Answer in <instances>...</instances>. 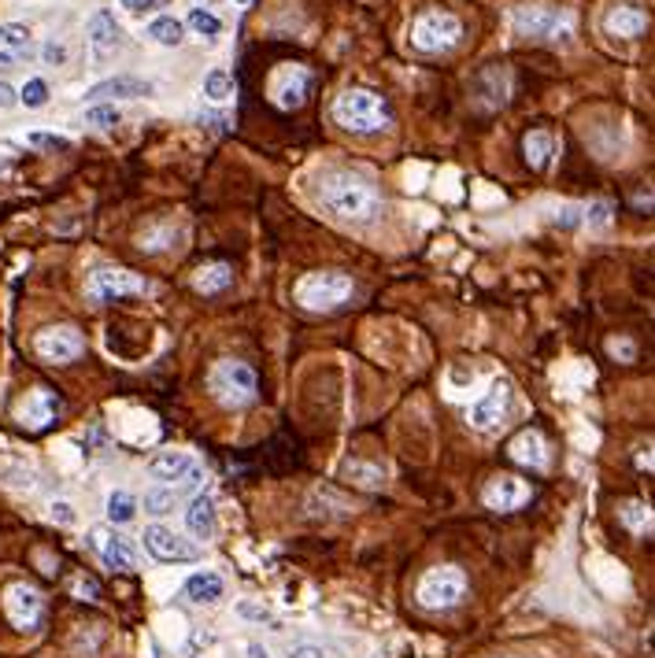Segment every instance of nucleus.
Listing matches in <instances>:
<instances>
[{
  "label": "nucleus",
  "instance_id": "423d86ee",
  "mask_svg": "<svg viewBox=\"0 0 655 658\" xmlns=\"http://www.w3.org/2000/svg\"><path fill=\"white\" fill-rule=\"evenodd\" d=\"M459 37H463V23L452 12H422L411 26V45L418 52H429V56L448 52L452 45H459Z\"/></svg>",
  "mask_w": 655,
  "mask_h": 658
},
{
  "label": "nucleus",
  "instance_id": "cd10ccee",
  "mask_svg": "<svg viewBox=\"0 0 655 658\" xmlns=\"http://www.w3.org/2000/svg\"><path fill=\"white\" fill-rule=\"evenodd\" d=\"M145 34H148V41H156V45H163V48H178L182 37H186V26H182L178 19H171V15H159V19L148 23Z\"/></svg>",
  "mask_w": 655,
  "mask_h": 658
},
{
  "label": "nucleus",
  "instance_id": "dca6fc26",
  "mask_svg": "<svg viewBox=\"0 0 655 658\" xmlns=\"http://www.w3.org/2000/svg\"><path fill=\"white\" fill-rule=\"evenodd\" d=\"M156 85L148 78H137V75H116V78H104L96 82L86 100L89 104H116V100H141V96H152Z\"/></svg>",
  "mask_w": 655,
  "mask_h": 658
},
{
  "label": "nucleus",
  "instance_id": "c03bdc74",
  "mask_svg": "<svg viewBox=\"0 0 655 658\" xmlns=\"http://www.w3.org/2000/svg\"><path fill=\"white\" fill-rule=\"evenodd\" d=\"M156 5H159V0H119V8H126V12H148Z\"/></svg>",
  "mask_w": 655,
  "mask_h": 658
},
{
  "label": "nucleus",
  "instance_id": "c85d7f7f",
  "mask_svg": "<svg viewBox=\"0 0 655 658\" xmlns=\"http://www.w3.org/2000/svg\"><path fill=\"white\" fill-rule=\"evenodd\" d=\"M137 518V500L130 496L126 488H116L112 496H107V522L112 525H130Z\"/></svg>",
  "mask_w": 655,
  "mask_h": 658
},
{
  "label": "nucleus",
  "instance_id": "c756f323",
  "mask_svg": "<svg viewBox=\"0 0 655 658\" xmlns=\"http://www.w3.org/2000/svg\"><path fill=\"white\" fill-rule=\"evenodd\" d=\"M204 96H207L211 104H227V100L234 96V75H230L227 67L207 71V75H204Z\"/></svg>",
  "mask_w": 655,
  "mask_h": 658
},
{
  "label": "nucleus",
  "instance_id": "3c124183",
  "mask_svg": "<svg viewBox=\"0 0 655 658\" xmlns=\"http://www.w3.org/2000/svg\"><path fill=\"white\" fill-rule=\"evenodd\" d=\"M5 167H8V155H5V152H0V171H5Z\"/></svg>",
  "mask_w": 655,
  "mask_h": 658
},
{
  "label": "nucleus",
  "instance_id": "393cba45",
  "mask_svg": "<svg viewBox=\"0 0 655 658\" xmlns=\"http://www.w3.org/2000/svg\"><path fill=\"white\" fill-rule=\"evenodd\" d=\"M522 152H526V163L533 171H544L552 163V152H556V141L549 130H529L526 141H522Z\"/></svg>",
  "mask_w": 655,
  "mask_h": 658
},
{
  "label": "nucleus",
  "instance_id": "b1692460",
  "mask_svg": "<svg viewBox=\"0 0 655 658\" xmlns=\"http://www.w3.org/2000/svg\"><path fill=\"white\" fill-rule=\"evenodd\" d=\"M56 396H52L48 389H34L26 400H23V407H19V422L26 425V429H45L52 418H56Z\"/></svg>",
  "mask_w": 655,
  "mask_h": 658
},
{
  "label": "nucleus",
  "instance_id": "412c9836",
  "mask_svg": "<svg viewBox=\"0 0 655 658\" xmlns=\"http://www.w3.org/2000/svg\"><path fill=\"white\" fill-rule=\"evenodd\" d=\"M511 459L515 463H522V466H529V470H544L549 466V441H544V436L537 433V429H522L515 441H511Z\"/></svg>",
  "mask_w": 655,
  "mask_h": 658
},
{
  "label": "nucleus",
  "instance_id": "f8f14e48",
  "mask_svg": "<svg viewBox=\"0 0 655 658\" xmlns=\"http://www.w3.org/2000/svg\"><path fill=\"white\" fill-rule=\"evenodd\" d=\"M5 611H8V618H12L15 629L34 633V629L41 625V614H45V599H41V592H37L34 584L15 581V584L5 588Z\"/></svg>",
  "mask_w": 655,
  "mask_h": 658
},
{
  "label": "nucleus",
  "instance_id": "72a5a7b5",
  "mask_svg": "<svg viewBox=\"0 0 655 658\" xmlns=\"http://www.w3.org/2000/svg\"><path fill=\"white\" fill-rule=\"evenodd\" d=\"M189 30H193V34H200V37H218V30H223V23H218L211 12L196 8V12H189Z\"/></svg>",
  "mask_w": 655,
  "mask_h": 658
},
{
  "label": "nucleus",
  "instance_id": "2f4dec72",
  "mask_svg": "<svg viewBox=\"0 0 655 658\" xmlns=\"http://www.w3.org/2000/svg\"><path fill=\"white\" fill-rule=\"evenodd\" d=\"M119 119H123V112L116 104H89L86 107V123L93 130H112V126H119Z\"/></svg>",
  "mask_w": 655,
  "mask_h": 658
},
{
  "label": "nucleus",
  "instance_id": "4c0bfd02",
  "mask_svg": "<svg viewBox=\"0 0 655 658\" xmlns=\"http://www.w3.org/2000/svg\"><path fill=\"white\" fill-rule=\"evenodd\" d=\"M48 518H52V522H56V525H75V522H78L75 507H71V503H64V500H56V503H52V507H48Z\"/></svg>",
  "mask_w": 655,
  "mask_h": 658
},
{
  "label": "nucleus",
  "instance_id": "2eb2a0df",
  "mask_svg": "<svg viewBox=\"0 0 655 658\" xmlns=\"http://www.w3.org/2000/svg\"><path fill=\"white\" fill-rule=\"evenodd\" d=\"M86 41H89V52L96 64H107L123 48V26L112 12H96L86 26Z\"/></svg>",
  "mask_w": 655,
  "mask_h": 658
},
{
  "label": "nucleus",
  "instance_id": "9d476101",
  "mask_svg": "<svg viewBox=\"0 0 655 658\" xmlns=\"http://www.w3.org/2000/svg\"><path fill=\"white\" fill-rule=\"evenodd\" d=\"M141 278H134L130 270L123 266H96L89 274V282H86V296L93 304H112L119 296H130V293H141Z\"/></svg>",
  "mask_w": 655,
  "mask_h": 658
},
{
  "label": "nucleus",
  "instance_id": "a211bd4d",
  "mask_svg": "<svg viewBox=\"0 0 655 658\" xmlns=\"http://www.w3.org/2000/svg\"><path fill=\"white\" fill-rule=\"evenodd\" d=\"M470 93L481 107H504L508 96H511V75L504 67H485L474 82H470Z\"/></svg>",
  "mask_w": 655,
  "mask_h": 658
},
{
  "label": "nucleus",
  "instance_id": "4be33fe9",
  "mask_svg": "<svg viewBox=\"0 0 655 658\" xmlns=\"http://www.w3.org/2000/svg\"><path fill=\"white\" fill-rule=\"evenodd\" d=\"M223 592H227V581L218 577L215 570H196V573H189L186 584H182V595H186L189 603H196V607L218 603V599H223Z\"/></svg>",
  "mask_w": 655,
  "mask_h": 658
},
{
  "label": "nucleus",
  "instance_id": "ea45409f",
  "mask_svg": "<svg viewBox=\"0 0 655 658\" xmlns=\"http://www.w3.org/2000/svg\"><path fill=\"white\" fill-rule=\"evenodd\" d=\"M26 141H30V145H37V148H67V141H64V137H52V134H30Z\"/></svg>",
  "mask_w": 655,
  "mask_h": 658
},
{
  "label": "nucleus",
  "instance_id": "4468645a",
  "mask_svg": "<svg viewBox=\"0 0 655 658\" xmlns=\"http://www.w3.org/2000/svg\"><path fill=\"white\" fill-rule=\"evenodd\" d=\"M148 477L159 481V484H178V481L200 484V481H204V466H200L189 452H159V455L148 463Z\"/></svg>",
  "mask_w": 655,
  "mask_h": 658
},
{
  "label": "nucleus",
  "instance_id": "58836bf2",
  "mask_svg": "<svg viewBox=\"0 0 655 658\" xmlns=\"http://www.w3.org/2000/svg\"><path fill=\"white\" fill-rule=\"evenodd\" d=\"M286 658H326V651L318 643H293Z\"/></svg>",
  "mask_w": 655,
  "mask_h": 658
},
{
  "label": "nucleus",
  "instance_id": "09e8293b",
  "mask_svg": "<svg viewBox=\"0 0 655 658\" xmlns=\"http://www.w3.org/2000/svg\"><path fill=\"white\" fill-rule=\"evenodd\" d=\"M45 60H64V52H60L56 45H48V48H45Z\"/></svg>",
  "mask_w": 655,
  "mask_h": 658
},
{
  "label": "nucleus",
  "instance_id": "37998d69",
  "mask_svg": "<svg viewBox=\"0 0 655 658\" xmlns=\"http://www.w3.org/2000/svg\"><path fill=\"white\" fill-rule=\"evenodd\" d=\"M30 56V48H23V52H0V71H8V67H15L19 60H26Z\"/></svg>",
  "mask_w": 655,
  "mask_h": 658
},
{
  "label": "nucleus",
  "instance_id": "f257e3e1",
  "mask_svg": "<svg viewBox=\"0 0 655 658\" xmlns=\"http://www.w3.org/2000/svg\"><path fill=\"white\" fill-rule=\"evenodd\" d=\"M315 193H318V204L348 226H370L381 211V196L374 182L356 171H326Z\"/></svg>",
  "mask_w": 655,
  "mask_h": 658
},
{
  "label": "nucleus",
  "instance_id": "de8ad7c7",
  "mask_svg": "<svg viewBox=\"0 0 655 658\" xmlns=\"http://www.w3.org/2000/svg\"><path fill=\"white\" fill-rule=\"evenodd\" d=\"M75 588H78V592H82V595H89V599H96V584H89V581H78V584H75Z\"/></svg>",
  "mask_w": 655,
  "mask_h": 658
},
{
  "label": "nucleus",
  "instance_id": "ddd939ff",
  "mask_svg": "<svg viewBox=\"0 0 655 658\" xmlns=\"http://www.w3.org/2000/svg\"><path fill=\"white\" fill-rule=\"evenodd\" d=\"M511 407H515L511 385H508V381H497V385L489 389V393L470 407V425L481 429V433H497V429L508 422Z\"/></svg>",
  "mask_w": 655,
  "mask_h": 658
},
{
  "label": "nucleus",
  "instance_id": "7c9ffc66",
  "mask_svg": "<svg viewBox=\"0 0 655 658\" xmlns=\"http://www.w3.org/2000/svg\"><path fill=\"white\" fill-rule=\"evenodd\" d=\"M619 518H622V525L633 529V533H651V529H655V514H651V507L640 503V500L622 503V507H619Z\"/></svg>",
  "mask_w": 655,
  "mask_h": 658
},
{
  "label": "nucleus",
  "instance_id": "473e14b6",
  "mask_svg": "<svg viewBox=\"0 0 655 658\" xmlns=\"http://www.w3.org/2000/svg\"><path fill=\"white\" fill-rule=\"evenodd\" d=\"M30 48V30L23 23H0V52H23Z\"/></svg>",
  "mask_w": 655,
  "mask_h": 658
},
{
  "label": "nucleus",
  "instance_id": "bb28decb",
  "mask_svg": "<svg viewBox=\"0 0 655 658\" xmlns=\"http://www.w3.org/2000/svg\"><path fill=\"white\" fill-rule=\"evenodd\" d=\"M234 282V274H230V266L227 263H211V266H200L196 274H193V285L200 289V293H223L227 285Z\"/></svg>",
  "mask_w": 655,
  "mask_h": 658
},
{
  "label": "nucleus",
  "instance_id": "7ed1b4c3",
  "mask_svg": "<svg viewBox=\"0 0 655 658\" xmlns=\"http://www.w3.org/2000/svg\"><path fill=\"white\" fill-rule=\"evenodd\" d=\"M511 30L519 37H533V41H556V45H570L574 37V15L567 8L556 5H519L511 12Z\"/></svg>",
  "mask_w": 655,
  "mask_h": 658
},
{
  "label": "nucleus",
  "instance_id": "c9c22d12",
  "mask_svg": "<svg viewBox=\"0 0 655 658\" xmlns=\"http://www.w3.org/2000/svg\"><path fill=\"white\" fill-rule=\"evenodd\" d=\"M345 477H359V484H381V470L378 466H359V463H345L341 466Z\"/></svg>",
  "mask_w": 655,
  "mask_h": 658
},
{
  "label": "nucleus",
  "instance_id": "f704fd0d",
  "mask_svg": "<svg viewBox=\"0 0 655 658\" xmlns=\"http://www.w3.org/2000/svg\"><path fill=\"white\" fill-rule=\"evenodd\" d=\"M19 104H26V107H45V104H48V82H45V78H30V82L23 85V93H19Z\"/></svg>",
  "mask_w": 655,
  "mask_h": 658
},
{
  "label": "nucleus",
  "instance_id": "9b49d317",
  "mask_svg": "<svg viewBox=\"0 0 655 658\" xmlns=\"http://www.w3.org/2000/svg\"><path fill=\"white\" fill-rule=\"evenodd\" d=\"M34 352L45 363H71V359H78L86 352V337L75 325H48L34 337Z\"/></svg>",
  "mask_w": 655,
  "mask_h": 658
},
{
  "label": "nucleus",
  "instance_id": "a19ab883",
  "mask_svg": "<svg viewBox=\"0 0 655 658\" xmlns=\"http://www.w3.org/2000/svg\"><path fill=\"white\" fill-rule=\"evenodd\" d=\"M15 104H19V93L8 82H0V112H12Z\"/></svg>",
  "mask_w": 655,
  "mask_h": 658
},
{
  "label": "nucleus",
  "instance_id": "79ce46f5",
  "mask_svg": "<svg viewBox=\"0 0 655 658\" xmlns=\"http://www.w3.org/2000/svg\"><path fill=\"white\" fill-rule=\"evenodd\" d=\"M237 618H252V622H263V618H267V611H263V607H256V603H245V599H241V603H237Z\"/></svg>",
  "mask_w": 655,
  "mask_h": 658
},
{
  "label": "nucleus",
  "instance_id": "e433bc0d",
  "mask_svg": "<svg viewBox=\"0 0 655 658\" xmlns=\"http://www.w3.org/2000/svg\"><path fill=\"white\" fill-rule=\"evenodd\" d=\"M581 214H585L589 226H608V223H611V207H608V204H589Z\"/></svg>",
  "mask_w": 655,
  "mask_h": 658
},
{
  "label": "nucleus",
  "instance_id": "a878e982",
  "mask_svg": "<svg viewBox=\"0 0 655 658\" xmlns=\"http://www.w3.org/2000/svg\"><path fill=\"white\" fill-rule=\"evenodd\" d=\"M182 492H186V488H178V484H156V488H148V492H145L141 507H145V514L163 518V514H171V511L178 507Z\"/></svg>",
  "mask_w": 655,
  "mask_h": 658
},
{
  "label": "nucleus",
  "instance_id": "f03ea898",
  "mask_svg": "<svg viewBox=\"0 0 655 658\" xmlns=\"http://www.w3.org/2000/svg\"><path fill=\"white\" fill-rule=\"evenodd\" d=\"M334 123L348 134H378L389 126V107L370 89H345L334 100Z\"/></svg>",
  "mask_w": 655,
  "mask_h": 658
},
{
  "label": "nucleus",
  "instance_id": "20e7f679",
  "mask_svg": "<svg viewBox=\"0 0 655 658\" xmlns=\"http://www.w3.org/2000/svg\"><path fill=\"white\" fill-rule=\"evenodd\" d=\"M207 385L223 407H245L256 400V370L241 359H223L211 370Z\"/></svg>",
  "mask_w": 655,
  "mask_h": 658
},
{
  "label": "nucleus",
  "instance_id": "8fccbe9b",
  "mask_svg": "<svg viewBox=\"0 0 655 658\" xmlns=\"http://www.w3.org/2000/svg\"><path fill=\"white\" fill-rule=\"evenodd\" d=\"M637 463H640V466H655V455H644V452H640Z\"/></svg>",
  "mask_w": 655,
  "mask_h": 658
},
{
  "label": "nucleus",
  "instance_id": "5701e85b",
  "mask_svg": "<svg viewBox=\"0 0 655 658\" xmlns=\"http://www.w3.org/2000/svg\"><path fill=\"white\" fill-rule=\"evenodd\" d=\"M182 518H186V533L193 540H211L215 536V500L207 496V492H200L196 500H189Z\"/></svg>",
  "mask_w": 655,
  "mask_h": 658
},
{
  "label": "nucleus",
  "instance_id": "864d4df0",
  "mask_svg": "<svg viewBox=\"0 0 655 658\" xmlns=\"http://www.w3.org/2000/svg\"><path fill=\"white\" fill-rule=\"evenodd\" d=\"M193 658H196V654H193Z\"/></svg>",
  "mask_w": 655,
  "mask_h": 658
},
{
  "label": "nucleus",
  "instance_id": "603ef678",
  "mask_svg": "<svg viewBox=\"0 0 655 658\" xmlns=\"http://www.w3.org/2000/svg\"><path fill=\"white\" fill-rule=\"evenodd\" d=\"M237 5H252V0H237Z\"/></svg>",
  "mask_w": 655,
  "mask_h": 658
},
{
  "label": "nucleus",
  "instance_id": "1a4fd4ad",
  "mask_svg": "<svg viewBox=\"0 0 655 658\" xmlns=\"http://www.w3.org/2000/svg\"><path fill=\"white\" fill-rule=\"evenodd\" d=\"M89 552L100 559L104 570H116V573H130L137 570V547L134 540L112 533V529H93L89 533Z\"/></svg>",
  "mask_w": 655,
  "mask_h": 658
},
{
  "label": "nucleus",
  "instance_id": "6e6552de",
  "mask_svg": "<svg viewBox=\"0 0 655 658\" xmlns=\"http://www.w3.org/2000/svg\"><path fill=\"white\" fill-rule=\"evenodd\" d=\"M141 540H145V552L156 563H189V559H200V547L189 543V536H182L178 529L163 525V522H152Z\"/></svg>",
  "mask_w": 655,
  "mask_h": 658
},
{
  "label": "nucleus",
  "instance_id": "aec40b11",
  "mask_svg": "<svg viewBox=\"0 0 655 658\" xmlns=\"http://www.w3.org/2000/svg\"><path fill=\"white\" fill-rule=\"evenodd\" d=\"M604 30L611 34V37H640L644 30H648V12L644 8H637V5H615V8H608V15H604Z\"/></svg>",
  "mask_w": 655,
  "mask_h": 658
},
{
  "label": "nucleus",
  "instance_id": "49530a36",
  "mask_svg": "<svg viewBox=\"0 0 655 658\" xmlns=\"http://www.w3.org/2000/svg\"><path fill=\"white\" fill-rule=\"evenodd\" d=\"M248 658H270V651H267L259 640H252V643H248Z\"/></svg>",
  "mask_w": 655,
  "mask_h": 658
},
{
  "label": "nucleus",
  "instance_id": "f3484780",
  "mask_svg": "<svg viewBox=\"0 0 655 658\" xmlns=\"http://www.w3.org/2000/svg\"><path fill=\"white\" fill-rule=\"evenodd\" d=\"M304 96H307V71L304 67L286 64L275 78H270V100L278 107H286V112H297L304 104Z\"/></svg>",
  "mask_w": 655,
  "mask_h": 658
},
{
  "label": "nucleus",
  "instance_id": "6ab92c4d",
  "mask_svg": "<svg viewBox=\"0 0 655 658\" xmlns=\"http://www.w3.org/2000/svg\"><path fill=\"white\" fill-rule=\"evenodd\" d=\"M522 503H529V484L519 481V477H497L485 488V507L489 511H515Z\"/></svg>",
  "mask_w": 655,
  "mask_h": 658
},
{
  "label": "nucleus",
  "instance_id": "a18cd8bd",
  "mask_svg": "<svg viewBox=\"0 0 655 658\" xmlns=\"http://www.w3.org/2000/svg\"><path fill=\"white\" fill-rule=\"evenodd\" d=\"M559 223H563V226H578V223H581V211H578V207H563Z\"/></svg>",
  "mask_w": 655,
  "mask_h": 658
},
{
  "label": "nucleus",
  "instance_id": "39448f33",
  "mask_svg": "<svg viewBox=\"0 0 655 658\" xmlns=\"http://www.w3.org/2000/svg\"><path fill=\"white\" fill-rule=\"evenodd\" d=\"M352 296V278L338 270H318L297 282V304L307 311H330Z\"/></svg>",
  "mask_w": 655,
  "mask_h": 658
},
{
  "label": "nucleus",
  "instance_id": "0eeeda50",
  "mask_svg": "<svg viewBox=\"0 0 655 658\" xmlns=\"http://www.w3.org/2000/svg\"><path fill=\"white\" fill-rule=\"evenodd\" d=\"M467 592V573L459 566H437L418 581V603L426 611H445L456 607Z\"/></svg>",
  "mask_w": 655,
  "mask_h": 658
}]
</instances>
